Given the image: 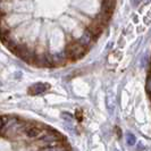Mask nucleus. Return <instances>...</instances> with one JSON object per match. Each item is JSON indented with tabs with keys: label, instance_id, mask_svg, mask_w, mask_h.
I'll return each instance as SVG.
<instances>
[{
	"label": "nucleus",
	"instance_id": "obj_1",
	"mask_svg": "<svg viewBox=\"0 0 151 151\" xmlns=\"http://www.w3.org/2000/svg\"><path fill=\"white\" fill-rule=\"evenodd\" d=\"M61 140V136L57 133V132H52V131H43V133L38 139V144L42 145L43 148L45 147H51V145H56L59 144L58 142Z\"/></svg>",
	"mask_w": 151,
	"mask_h": 151
},
{
	"label": "nucleus",
	"instance_id": "obj_2",
	"mask_svg": "<svg viewBox=\"0 0 151 151\" xmlns=\"http://www.w3.org/2000/svg\"><path fill=\"white\" fill-rule=\"evenodd\" d=\"M85 50L86 48L84 47L81 42H72L67 45L66 48V57L67 59H77V58H81L85 53Z\"/></svg>",
	"mask_w": 151,
	"mask_h": 151
},
{
	"label": "nucleus",
	"instance_id": "obj_3",
	"mask_svg": "<svg viewBox=\"0 0 151 151\" xmlns=\"http://www.w3.org/2000/svg\"><path fill=\"white\" fill-rule=\"evenodd\" d=\"M43 131L45 129L38 124H26L25 123L21 132L30 139H39L41 134L43 133Z\"/></svg>",
	"mask_w": 151,
	"mask_h": 151
},
{
	"label": "nucleus",
	"instance_id": "obj_4",
	"mask_svg": "<svg viewBox=\"0 0 151 151\" xmlns=\"http://www.w3.org/2000/svg\"><path fill=\"white\" fill-rule=\"evenodd\" d=\"M49 89H50V85L48 83H35L29 89V93L32 96H38V94H41L45 91H48Z\"/></svg>",
	"mask_w": 151,
	"mask_h": 151
},
{
	"label": "nucleus",
	"instance_id": "obj_5",
	"mask_svg": "<svg viewBox=\"0 0 151 151\" xmlns=\"http://www.w3.org/2000/svg\"><path fill=\"white\" fill-rule=\"evenodd\" d=\"M94 39H96V37H94V35L91 33L90 31L88 30L86 32H85V33H83V35L80 38L78 42H81V43H82V45H83L84 47L88 49L89 45H90V43L92 42V41H93V40H94Z\"/></svg>",
	"mask_w": 151,
	"mask_h": 151
},
{
	"label": "nucleus",
	"instance_id": "obj_6",
	"mask_svg": "<svg viewBox=\"0 0 151 151\" xmlns=\"http://www.w3.org/2000/svg\"><path fill=\"white\" fill-rule=\"evenodd\" d=\"M41 151H67V149L65 147H63L61 144H56V145H51V147L42 148Z\"/></svg>",
	"mask_w": 151,
	"mask_h": 151
},
{
	"label": "nucleus",
	"instance_id": "obj_7",
	"mask_svg": "<svg viewBox=\"0 0 151 151\" xmlns=\"http://www.w3.org/2000/svg\"><path fill=\"white\" fill-rule=\"evenodd\" d=\"M126 143L129 144V147H132V145H134L136 143V137L134 134H132V133H127L126 134Z\"/></svg>",
	"mask_w": 151,
	"mask_h": 151
},
{
	"label": "nucleus",
	"instance_id": "obj_8",
	"mask_svg": "<svg viewBox=\"0 0 151 151\" xmlns=\"http://www.w3.org/2000/svg\"><path fill=\"white\" fill-rule=\"evenodd\" d=\"M115 151H119V150H115Z\"/></svg>",
	"mask_w": 151,
	"mask_h": 151
}]
</instances>
